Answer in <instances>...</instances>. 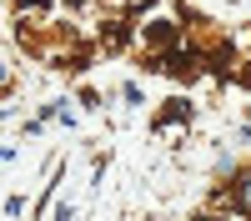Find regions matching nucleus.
<instances>
[{"label":"nucleus","mask_w":251,"mask_h":221,"mask_svg":"<svg viewBox=\"0 0 251 221\" xmlns=\"http://www.w3.org/2000/svg\"><path fill=\"white\" fill-rule=\"evenodd\" d=\"M241 206L251 211V176H246V186H241Z\"/></svg>","instance_id":"obj_1"}]
</instances>
